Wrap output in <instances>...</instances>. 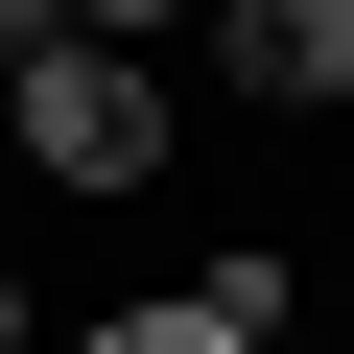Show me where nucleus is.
Masks as SVG:
<instances>
[{
    "label": "nucleus",
    "instance_id": "nucleus-1",
    "mask_svg": "<svg viewBox=\"0 0 354 354\" xmlns=\"http://www.w3.org/2000/svg\"><path fill=\"white\" fill-rule=\"evenodd\" d=\"M0 118H24L48 189H165V71L118 24H24V95H0Z\"/></svg>",
    "mask_w": 354,
    "mask_h": 354
},
{
    "label": "nucleus",
    "instance_id": "nucleus-2",
    "mask_svg": "<svg viewBox=\"0 0 354 354\" xmlns=\"http://www.w3.org/2000/svg\"><path fill=\"white\" fill-rule=\"evenodd\" d=\"M213 71H236L260 118H330V95H354V0H236V24H213Z\"/></svg>",
    "mask_w": 354,
    "mask_h": 354
},
{
    "label": "nucleus",
    "instance_id": "nucleus-4",
    "mask_svg": "<svg viewBox=\"0 0 354 354\" xmlns=\"http://www.w3.org/2000/svg\"><path fill=\"white\" fill-rule=\"evenodd\" d=\"M24 330H48V307H24V260H0V354H24Z\"/></svg>",
    "mask_w": 354,
    "mask_h": 354
},
{
    "label": "nucleus",
    "instance_id": "nucleus-3",
    "mask_svg": "<svg viewBox=\"0 0 354 354\" xmlns=\"http://www.w3.org/2000/svg\"><path fill=\"white\" fill-rule=\"evenodd\" d=\"M71 354H260V330H213V307H189V283H165V307H95V330H71Z\"/></svg>",
    "mask_w": 354,
    "mask_h": 354
}]
</instances>
